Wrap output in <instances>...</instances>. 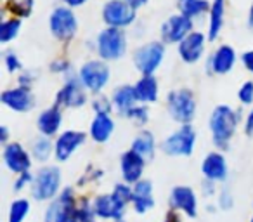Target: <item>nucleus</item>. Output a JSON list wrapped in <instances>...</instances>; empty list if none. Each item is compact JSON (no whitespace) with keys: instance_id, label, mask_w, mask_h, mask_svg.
Returning a JSON list of instances; mask_svg holds the SVG:
<instances>
[{"instance_id":"15","label":"nucleus","mask_w":253,"mask_h":222,"mask_svg":"<svg viewBox=\"0 0 253 222\" xmlns=\"http://www.w3.org/2000/svg\"><path fill=\"white\" fill-rule=\"evenodd\" d=\"M4 163L11 172L25 174L32 169V155L19 142H9L4 146Z\"/></svg>"},{"instance_id":"37","label":"nucleus","mask_w":253,"mask_h":222,"mask_svg":"<svg viewBox=\"0 0 253 222\" xmlns=\"http://www.w3.org/2000/svg\"><path fill=\"white\" fill-rule=\"evenodd\" d=\"M238 99L243 106L253 104V82H245L238 90Z\"/></svg>"},{"instance_id":"33","label":"nucleus","mask_w":253,"mask_h":222,"mask_svg":"<svg viewBox=\"0 0 253 222\" xmlns=\"http://www.w3.org/2000/svg\"><path fill=\"white\" fill-rule=\"evenodd\" d=\"M30 208H32V205L26 198L14 200L9 208V222H25L26 215L30 214Z\"/></svg>"},{"instance_id":"2","label":"nucleus","mask_w":253,"mask_h":222,"mask_svg":"<svg viewBox=\"0 0 253 222\" xmlns=\"http://www.w3.org/2000/svg\"><path fill=\"white\" fill-rule=\"evenodd\" d=\"M61 193V169L42 167L33 176L32 196L37 201H52Z\"/></svg>"},{"instance_id":"13","label":"nucleus","mask_w":253,"mask_h":222,"mask_svg":"<svg viewBox=\"0 0 253 222\" xmlns=\"http://www.w3.org/2000/svg\"><path fill=\"white\" fill-rule=\"evenodd\" d=\"M146 170V158L135 153L134 149H128L120 156V172H122L123 182L134 186L141 179H144Z\"/></svg>"},{"instance_id":"19","label":"nucleus","mask_w":253,"mask_h":222,"mask_svg":"<svg viewBox=\"0 0 253 222\" xmlns=\"http://www.w3.org/2000/svg\"><path fill=\"white\" fill-rule=\"evenodd\" d=\"M0 101L4 102L7 108H11L12 111H16V113H26L35 104L33 94L30 92V89L25 87L7 89V90L0 94Z\"/></svg>"},{"instance_id":"24","label":"nucleus","mask_w":253,"mask_h":222,"mask_svg":"<svg viewBox=\"0 0 253 222\" xmlns=\"http://www.w3.org/2000/svg\"><path fill=\"white\" fill-rule=\"evenodd\" d=\"M115 132V122L109 117L108 113H95L94 120L90 124V137L95 142L102 144V142H108V139Z\"/></svg>"},{"instance_id":"3","label":"nucleus","mask_w":253,"mask_h":222,"mask_svg":"<svg viewBox=\"0 0 253 222\" xmlns=\"http://www.w3.org/2000/svg\"><path fill=\"white\" fill-rule=\"evenodd\" d=\"M167 109L170 117L182 125H191L196 117V99L189 89H175L167 95Z\"/></svg>"},{"instance_id":"1","label":"nucleus","mask_w":253,"mask_h":222,"mask_svg":"<svg viewBox=\"0 0 253 222\" xmlns=\"http://www.w3.org/2000/svg\"><path fill=\"white\" fill-rule=\"evenodd\" d=\"M239 124V115L227 104H218L211 111L210 117V131L213 137V144L218 149H227L232 137L236 134V129Z\"/></svg>"},{"instance_id":"36","label":"nucleus","mask_w":253,"mask_h":222,"mask_svg":"<svg viewBox=\"0 0 253 222\" xmlns=\"http://www.w3.org/2000/svg\"><path fill=\"white\" fill-rule=\"evenodd\" d=\"M126 118H130V120H134L135 124H139V125H144L146 122L149 120V109H148V106L146 104H135L134 108L126 113Z\"/></svg>"},{"instance_id":"38","label":"nucleus","mask_w":253,"mask_h":222,"mask_svg":"<svg viewBox=\"0 0 253 222\" xmlns=\"http://www.w3.org/2000/svg\"><path fill=\"white\" fill-rule=\"evenodd\" d=\"M92 106H94L95 113H111V101L108 97H104V95H97L94 99V102H92Z\"/></svg>"},{"instance_id":"18","label":"nucleus","mask_w":253,"mask_h":222,"mask_svg":"<svg viewBox=\"0 0 253 222\" xmlns=\"http://www.w3.org/2000/svg\"><path fill=\"white\" fill-rule=\"evenodd\" d=\"M85 142V132L80 131H66L59 134L54 144V156L57 162H66L70 156Z\"/></svg>"},{"instance_id":"22","label":"nucleus","mask_w":253,"mask_h":222,"mask_svg":"<svg viewBox=\"0 0 253 222\" xmlns=\"http://www.w3.org/2000/svg\"><path fill=\"white\" fill-rule=\"evenodd\" d=\"M236 52L231 45H218L210 57V70L215 75H227L236 64Z\"/></svg>"},{"instance_id":"14","label":"nucleus","mask_w":253,"mask_h":222,"mask_svg":"<svg viewBox=\"0 0 253 222\" xmlns=\"http://www.w3.org/2000/svg\"><path fill=\"white\" fill-rule=\"evenodd\" d=\"M170 208L175 212H182L189 219H196L198 215V196L193 187L175 186L170 193Z\"/></svg>"},{"instance_id":"21","label":"nucleus","mask_w":253,"mask_h":222,"mask_svg":"<svg viewBox=\"0 0 253 222\" xmlns=\"http://www.w3.org/2000/svg\"><path fill=\"white\" fill-rule=\"evenodd\" d=\"M134 198H132V207L137 214H148L155 207V196H153V182L149 179H141L132 186Z\"/></svg>"},{"instance_id":"5","label":"nucleus","mask_w":253,"mask_h":222,"mask_svg":"<svg viewBox=\"0 0 253 222\" xmlns=\"http://www.w3.org/2000/svg\"><path fill=\"white\" fill-rule=\"evenodd\" d=\"M78 200L75 198L73 187H64L57 198H54L45 210L43 222H77L75 212H77Z\"/></svg>"},{"instance_id":"29","label":"nucleus","mask_w":253,"mask_h":222,"mask_svg":"<svg viewBox=\"0 0 253 222\" xmlns=\"http://www.w3.org/2000/svg\"><path fill=\"white\" fill-rule=\"evenodd\" d=\"M180 14L186 16L189 19L200 18L205 12H210L211 4H208V0H179L177 2Z\"/></svg>"},{"instance_id":"7","label":"nucleus","mask_w":253,"mask_h":222,"mask_svg":"<svg viewBox=\"0 0 253 222\" xmlns=\"http://www.w3.org/2000/svg\"><path fill=\"white\" fill-rule=\"evenodd\" d=\"M137 18V9L125 0H108L102 7V21L108 28H125Z\"/></svg>"},{"instance_id":"26","label":"nucleus","mask_w":253,"mask_h":222,"mask_svg":"<svg viewBox=\"0 0 253 222\" xmlns=\"http://www.w3.org/2000/svg\"><path fill=\"white\" fill-rule=\"evenodd\" d=\"M225 0H213L208 12V40H217L224 28Z\"/></svg>"},{"instance_id":"27","label":"nucleus","mask_w":253,"mask_h":222,"mask_svg":"<svg viewBox=\"0 0 253 222\" xmlns=\"http://www.w3.org/2000/svg\"><path fill=\"white\" fill-rule=\"evenodd\" d=\"M113 106L118 109L120 115H125L130 111L137 102V95H135L134 85H122L113 92Z\"/></svg>"},{"instance_id":"28","label":"nucleus","mask_w":253,"mask_h":222,"mask_svg":"<svg viewBox=\"0 0 253 222\" xmlns=\"http://www.w3.org/2000/svg\"><path fill=\"white\" fill-rule=\"evenodd\" d=\"M135 153H139L141 156H144L146 160H151L155 156V149H156V141L153 132L149 131H141L135 139L132 141V148Z\"/></svg>"},{"instance_id":"17","label":"nucleus","mask_w":253,"mask_h":222,"mask_svg":"<svg viewBox=\"0 0 253 222\" xmlns=\"http://www.w3.org/2000/svg\"><path fill=\"white\" fill-rule=\"evenodd\" d=\"M205 42H207V37L201 32H191L182 42L177 45L179 50V56L184 63L194 64L201 59L205 52Z\"/></svg>"},{"instance_id":"39","label":"nucleus","mask_w":253,"mask_h":222,"mask_svg":"<svg viewBox=\"0 0 253 222\" xmlns=\"http://www.w3.org/2000/svg\"><path fill=\"white\" fill-rule=\"evenodd\" d=\"M4 61H5V68H7L9 73H16V71L21 70V61H19V57L16 56L14 52L5 54Z\"/></svg>"},{"instance_id":"23","label":"nucleus","mask_w":253,"mask_h":222,"mask_svg":"<svg viewBox=\"0 0 253 222\" xmlns=\"http://www.w3.org/2000/svg\"><path fill=\"white\" fill-rule=\"evenodd\" d=\"M61 122H63V113H61V108L57 104L50 106V108L43 109L42 113L37 118V129L40 131L42 135H56L59 132Z\"/></svg>"},{"instance_id":"25","label":"nucleus","mask_w":253,"mask_h":222,"mask_svg":"<svg viewBox=\"0 0 253 222\" xmlns=\"http://www.w3.org/2000/svg\"><path fill=\"white\" fill-rule=\"evenodd\" d=\"M135 95H137V102L142 104H149V102H156L158 99V82H156L155 75H146L141 77L134 85Z\"/></svg>"},{"instance_id":"35","label":"nucleus","mask_w":253,"mask_h":222,"mask_svg":"<svg viewBox=\"0 0 253 222\" xmlns=\"http://www.w3.org/2000/svg\"><path fill=\"white\" fill-rule=\"evenodd\" d=\"M111 193H113V196H115L116 200H118L122 205H125V207L132 205V198H134V189H132L130 184H126V182L116 184V186L113 187Z\"/></svg>"},{"instance_id":"48","label":"nucleus","mask_w":253,"mask_h":222,"mask_svg":"<svg viewBox=\"0 0 253 222\" xmlns=\"http://www.w3.org/2000/svg\"><path fill=\"white\" fill-rule=\"evenodd\" d=\"M63 2L68 5V7L73 9V7H80V5H84L87 0H63Z\"/></svg>"},{"instance_id":"53","label":"nucleus","mask_w":253,"mask_h":222,"mask_svg":"<svg viewBox=\"0 0 253 222\" xmlns=\"http://www.w3.org/2000/svg\"><path fill=\"white\" fill-rule=\"evenodd\" d=\"M250 222H253V217H252V221H250Z\"/></svg>"},{"instance_id":"11","label":"nucleus","mask_w":253,"mask_h":222,"mask_svg":"<svg viewBox=\"0 0 253 222\" xmlns=\"http://www.w3.org/2000/svg\"><path fill=\"white\" fill-rule=\"evenodd\" d=\"M85 102H87V92L78 77H71L56 95V104L59 108H82Z\"/></svg>"},{"instance_id":"12","label":"nucleus","mask_w":253,"mask_h":222,"mask_svg":"<svg viewBox=\"0 0 253 222\" xmlns=\"http://www.w3.org/2000/svg\"><path fill=\"white\" fill-rule=\"evenodd\" d=\"M193 30V19L182 14L170 16L162 25V40L163 44H177L179 45Z\"/></svg>"},{"instance_id":"40","label":"nucleus","mask_w":253,"mask_h":222,"mask_svg":"<svg viewBox=\"0 0 253 222\" xmlns=\"http://www.w3.org/2000/svg\"><path fill=\"white\" fill-rule=\"evenodd\" d=\"M232 205H234L232 194L229 193L227 189H222L220 193H218V207H220V210H231Z\"/></svg>"},{"instance_id":"44","label":"nucleus","mask_w":253,"mask_h":222,"mask_svg":"<svg viewBox=\"0 0 253 222\" xmlns=\"http://www.w3.org/2000/svg\"><path fill=\"white\" fill-rule=\"evenodd\" d=\"M33 78H35V75H33L32 71H23V73L19 75V87L30 89V85H32Z\"/></svg>"},{"instance_id":"10","label":"nucleus","mask_w":253,"mask_h":222,"mask_svg":"<svg viewBox=\"0 0 253 222\" xmlns=\"http://www.w3.org/2000/svg\"><path fill=\"white\" fill-rule=\"evenodd\" d=\"M49 26H50V33L56 37L61 42H68L75 37L78 30V21L75 12L71 11V7L68 5H61L56 7L52 11L49 18Z\"/></svg>"},{"instance_id":"49","label":"nucleus","mask_w":253,"mask_h":222,"mask_svg":"<svg viewBox=\"0 0 253 222\" xmlns=\"http://www.w3.org/2000/svg\"><path fill=\"white\" fill-rule=\"evenodd\" d=\"M125 2H128L130 5H134L135 9H139V7H142V5L148 4V0H125Z\"/></svg>"},{"instance_id":"4","label":"nucleus","mask_w":253,"mask_h":222,"mask_svg":"<svg viewBox=\"0 0 253 222\" xmlns=\"http://www.w3.org/2000/svg\"><path fill=\"white\" fill-rule=\"evenodd\" d=\"M97 56L102 61H118L126 52V35L122 28H104L95 42Z\"/></svg>"},{"instance_id":"41","label":"nucleus","mask_w":253,"mask_h":222,"mask_svg":"<svg viewBox=\"0 0 253 222\" xmlns=\"http://www.w3.org/2000/svg\"><path fill=\"white\" fill-rule=\"evenodd\" d=\"M32 182H33V174L25 172V174H19L12 187H14V191H23L26 186H32Z\"/></svg>"},{"instance_id":"32","label":"nucleus","mask_w":253,"mask_h":222,"mask_svg":"<svg viewBox=\"0 0 253 222\" xmlns=\"http://www.w3.org/2000/svg\"><path fill=\"white\" fill-rule=\"evenodd\" d=\"M52 142H50V139L47 137V135H43V137L37 139L35 144H33V149H32V156L37 160V162H47V160L52 156Z\"/></svg>"},{"instance_id":"52","label":"nucleus","mask_w":253,"mask_h":222,"mask_svg":"<svg viewBox=\"0 0 253 222\" xmlns=\"http://www.w3.org/2000/svg\"><path fill=\"white\" fill-rule=\"evenodd\" d=\"M116 222H126L125 219H120V221H116Z\"/></svg>"},{"instance_id":"16","label":"nucleus","mask_w":253,"mask_h":222,"mask_svg":"<svg viewBox=\"0 0 253 222\" xmlns=\"http://www.w3.org/2000/svg\"><path fill=\"white\" fill-rule=\"evenodd\" d=\"M92 205H94L97 219H104V221H120V219H123V215L126 212V207L120 203L113 196V193L97 194L92 200Z\"/></svg>"},{"instance_id":"8","label":"nucleus","mask_w":253,"mask_h":222,"mask_svg":"<svg viewBox=\"0 0 253 222\" xmlns=\"http://www.w3.org/2000/svg\"><path fill=\"white\" fill-rule=\"evenodd\" d=\"M109 68L106 64V61L102 59H90L85 64H82L80 71H78V78L82 80V84L85 85V89L94 94H101L102 89L108 85L109 82Z\"/></svg>"},{"instance_id":"20","label":"nucleus","mask_w":253,"mask_h":222,"mask_svg":"<svg viewBox=\"0 0 253 222\" xmlns=\"http://www.w3.org/2000/svg\"><path fill=\"white\" fill-rule=\"evenodd\" d=\"M227 160L222 153L213 151L208 153L201 162V174L205 179L213 180V182H224L227 179Z\"/></svg>"},{"instance_id":"50","label":"nucleus","mask_w":253,"mask_h":222,"mask_svg":"<svg viewBox=\"0 0 253 222\" xmlns=\"http://www.w3.org/2000/svg\"><path fill=\"white\" fill-rule=\"evenodd\" d=\"M165 222H179V217H177V212H175V210H170V214L167 215Z\"/></svg>"},{"instance_id":"34","label":"nucleus","mask_w":253,"mask_h":222,"mask_svg":"<svg viewBox=\"0 0 253 222\" xmlns=\"http://www.w3.org/2000/svg\"><path fill=\"white\" fill-rule=\"evenodd\" d=\"M7 9L12 18H30L33 11V0H7Z\"/></svg>"},{"instance_id":"30","label":"nucleus","mask_w":253,"mask_h":222,"mask_svg":"<svg viewBox=\"0 0 253 222\" xmlns=\"http://www.w3.org/2000/svg\"><path fill=\"white\" fill-rule=\"evenodd\" d=\"M21 30V19L19 18H9L2 19L0 23V44H9L19 35Z\"/></svg>"},{"instance_id":"45","label":"nucleus","mask_w":253,"mask_h":222,"mask_svg":"<svg viewBox=\"0 0 253 222\" xmlns=\"http://www.w3.org/2000/svg\"><path fill=\"white\" fill-rule=\"evenodd\" d=\"M241 61H243V66H245L250 73H253V50H246L241 56Z\"/></svg>"},{"instance_id":"51","label":"nucleus","mask_w":253,"mask_h":222,"mask_svg":"<svg viewBox=\"0 0 253 222\" xmlns=\"http://www.w3.org/2000/svg\"><path fill=\"white\" fill-rule=\"evenodd\" d=\"M248 25H250V26H253V5H252V9H250V16H248Z\"/></svg>"},{"instance_id":"46","label":"nucleus","mask_w":253,"mask_h":222,"mask_svg":"<svg viewBox=\"0 0 253 222\" xmlns=\"http://www.w3.org/2000/svg\"><path fill=\"white\" fill-rule=\"evenodd\" d=\"M245 134L246 135H253V108L250 109L248 117H246V122H245Z\"/></svg>"},{"instance_id":"31","label":"nucleus","mask_w":253,"mask_h":222,"mask_svg":"<svg viewBox=\"0 0 253 222\" xmlns=\"http://www.w3.org/2000/svg\"><path fill=\"white\" fill-rule=\"evenodd\" d=\"M75 221L77 222H95L97 221V215H95L92 200H88V198H80V200H78L77 212H75Z\"/></svg>"},{"instance_id":"9","label":"nucleus","mask_w":253,"mask_h":222,"mask_svg":"<svg viewBox=\"0 0 253 222\" xmlns=\"http://www.w3.org/2000/svg\"><path fill=\"white\" fill-rule=\"evenodd\" d=\"M163 57H165V44L163 42H148L146 45L139 47L134 54V64L137 71L146 75H155V71L160 68Z\"/></svg>"},{"instance_id":"42","label":"nucleus","mask_w":253,"mask_h":222,"mask_svg":"<svg viewBox=\"0 0 253 222\" xmlns=\"http://www.w3.org/2000/svg\"><path fill=\"white\" fill-rule=\"evenodd\" d=\"M68 70H70V63L66 59H56L50 64V71L54 73H66Z\"/></svg>"},{"instance_id":"47","label":"nucleus","mask_w":253,"mask_h":222,"mask_svg":"<svg viewBox=\"0 0 253 222\" xmlns=\"http://www.w3.org/2000/svg\"><path fill=\"white\" fill-rule=\"evenodd\" d=\"M0 141L4 142V144H9V131H7V127H5V125H2V127H0Z\"/></svg>"},{"instance_id":"6","label":"nucleus","mask_w":253,"mask_h":222,"mask_svg":"<svg viewBox=\"0 0 253 222\" xmlns=\"http://www.w3.org/2000/svg\"><path fill=\"white\" fill-rule=\"evenodd\" d=\"M196 146V131L191 125H180L162 142V151L169 156H191Z\"/></svg>"},{"instance_id":"43","label":"nucleus","mask_w":253,"mask_h":222,"mask_svg":"<svg viewBox=\"0 0 253 222\" xmlns=\"http://www.w3.org/2000/svg\"><path fill=\"white\" fill-rule=\"evenodd\" d=\"M201 191H203L205 196H213V194L217 193V182L205 179L203 182H201Z\"/></svg>"}]
</instances>
